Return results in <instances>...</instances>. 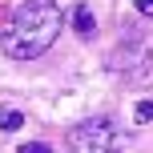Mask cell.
I'll return each instance as SVG.
<instances>
[{
	"label": "cell",
	"mask_w": 153,
	"mask_h": 153,
	"mask_svg": "<svg viewBox=\"0 0 153 153\" xmlns=\"http://www.w3.org/2000/svg\"><path fill=\"white\" fill-rule=\"evenodd\" d=\"M61 24L65 16L53 0H24L0 32V48L12 61H32L53 48V40L61 36Z\"/></svg>",
	"instance_id": "obj_1"
},
{
	"label": "cell",
	"mask_w": 153,
	"mask_h": 153,
	"mask_svg": "<svg viewBox=\"0 0 153 153\" xmlns=\"http://www.w3.org/2000/svg\"><path fill=\"white\" fill-rule=\"evenodd\" d=\"M69 145L73 153H113L121 145V133L109 117H89V121L69 129Z\"/></svg>",
	"instance_id": "obj_2"
},
{
	"label": "cell",
	"mask_w": 153,
	"mask_h": 153,
	"mask_svg": "<svg viewBox=\"0 0 153 153\" xmlns=\"http://www.w3.org/2000/svg\"><path fill=\"white\" fill-rule=\"evenodd\" d=\"M73 24H76V32L81 36H93V28H97V20H93V8H76V16H73Z\"/></svg>",
	"instance_id": "obj_3"
},
{
	"label": "cell",
	"mask_w": 153,
	"mask_h": 153,
	"mask_svg": "<svg viewBox=\"0 0 153 153\" xmlns=\"http://www.w3.org/2000/svg\"><path fill=\"white\" fill-rule=\"evenodd\" d=\"M24 125V113L20 109H0V133H12Z\"/></svg>",
	"instance_id": "obj_4"
},
{
	"label": "cell",
	"mask_w": 153,
	"mask_h": 153,
	"mask_svg": "<svg viewBox=\"0 0 153 153\" xmlns=\"http://www.w3.org/2000/svg\"><path fill=\"white\" fill-rule=\"evenodd\" d=\"M133 117H137L141 125H145V121H153V97H149V101H141V105H137V113H133Z\"/></svg>",
	"instance_id": "obj_5"
},
{
	"label": "cell",
	"mask_w": 153,
	"mask_h": 153,
	"mask_svg": "<svg viewBox=\"0 0 153 153\" xmlns=\"http://www.w3.org/2000/svg\"><path fill=\"white\" fill-rule=\"evenodd\" d=\"M16 153H53V149H48L45 141H24V145L16 149Z\"/></svg>",
	"instance_id": "obj_6"
},
{
	"label": "cell",
	"mask_w": 153,
	"mask_h": 153,
	"mask_svg": "<svg viewBox=\"0 0 153 153\" xmlns=\"http://www.w3.org/2000/svg\"><path fill=\"white\" fill-rule=\"evenodd\" d=\"M137 12L141 16H153V0H137Z\"/></svg>",
	"instance_id": "obj_7"
}]
</instances>
